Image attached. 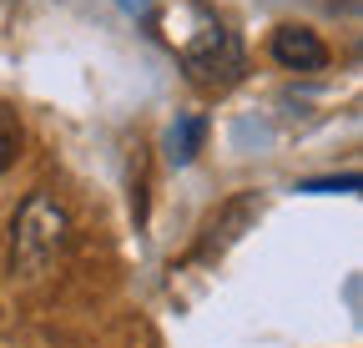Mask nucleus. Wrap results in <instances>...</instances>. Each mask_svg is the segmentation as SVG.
Instances as JSON below:
<instances>
[{"mask_svg": "<svg viewBox=\"0 0 363 348\" xmlns=\"http://www.w3.org/2000/svg\"><path fill=\"white\" fill-rule=\"evenodd\" d=\"M116 11H126V16H147L152 0H116Z\"/></svg>", "mask_w": 363, "mask_h": 348, "instance_id": "obj_7", "label": "nucleus"}, {"mask_svg": "<svg viewBox=\"0 0 363 348\" xmlns=\"http://www.w3.org/2000/svg\"><path fill=\"white\" fill-rule=\"evenodd\" d=\"M167 40H172L182 71H187V81L202 86V91H227V86L242 81V66H247L242 40L207 6H177L167 16Z\"/></svg>", "mask_w": 363, "mask_h": 348, "instance_id": "obj_1", "label": "nucleus"}, {"mask_svg": "<svg viewBox=\"0 0 363 348\" xmlns=\"http://www.w3.org/2000/svg\"><path fill=\"white\" fill-rule=\"evenodd\" d=\"M71 242V212L61 207L56 192H26V202L16 207V223H11V273L16 278H40L51 273V263H61V252Z\"/></svg>", "mask_w": 363, "mask_h": 348, "instance_id": "obj_2", "label": "nucleus"}, {"mask_svg": "<svg viewBox=\"0 0 363 348\" xmlns=\"http://www.w3.org/2000/svg\"><path fill=\"white\" fill-rule=\"evenodd\" d=\"M202 142H207V121H202V116H177V121L167 126V137H162V152H167L172 167H187V162L202 152Z\"/></svg>", "mask_w": 363, "mask_h": 348, "instance_id": "obj_4", "label": "nucleus"}, {"mask_svg": "<svg viewBox=\"0 0 363 348\" xmlns=\"http://www.w3.org/2000/svg\"><path fill=\"white\" fill-rule=\"evenodd\" d=\"M298 192H358V172H343V177H313V182H298Z\"/></svg>", "mask_w": 363, "mask_h": 348, "instance_id": "obj_6", "label": "nucleus"}, {"mask_svg": "<svg viewBox=\"0 0 363 348\" xmlns=\"http://www.w3.org/2000/svg\"><path fill=\"white\" fill-rule=\"evenodd\" d=\"M272 61H278L283 71H298V76H313V71H323L328 66V46H323V35L308 30V26H278L272 30Z\"/></svg>", "mask_w": 363, "mask_h": 348, "instance_id": "obj_3", "label": "nucleus"}, {"mask_svg": "<svg viewBox=\"0 0 363 348\" xmlns=\"http://www.w3.org/2000/svg\"><path fill=\"white\" fill-rule=\"evenodd\" d=\"M21 147H26V126H21V111L11 101H0V172H11L21 162Z\"/></svg>", "mask_w": 363, "mask_h": 348, "instance_id": "obj_5", "label": "nucleus"}]
</instances>
